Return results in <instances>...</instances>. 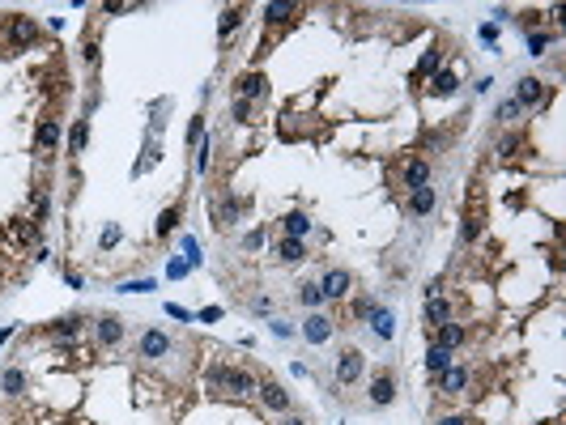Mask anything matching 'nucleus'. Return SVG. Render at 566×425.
I'll return each instance as SVG.
<instances>
[{"label": "nucleus", "mask_w": 566, "mask_h": 425, "mask_svg": "<svg viewBox=\"0 0 566 425\" xmlns=\"http://www.w3.org/2000/svg\"><path fill=\"white\" fill-rule=\"evenodd\" d=\"M209 383H213V387H226V391H234V395H252V391L260 387L252 374L239 370V366H213V370H209Z\"/></svg>", "instance_id": "1"}, {"label": "nucleus", "mask_w": 566, "mask_h": 425, "mask_svg": "<svg viewBox=\"0 0 566 425\" xmlns=\"http://www.w3.org/2000/svg\"><path fill=\"white\" fill-rule=\"evenodd\" d=\"M515 103L520 107H532V111H545V103H549V90H545V81L540 77H520L515 81Z\"/></svg>", "instance_id": "2"}, {"label": "nucleus", "mask_w": 566, "mask_h": 425, "mask_svg": "<svg viewBox=\"0 0 566 425\" xmlns=\"http://www.w3.org/2000/svg\"><path fill=\"white\" fill-rule=\"evenodd\" d=\"M362 370H366L362 349H341V357H336V383H341V387H354V383L362 379Z\"/></svg>", "instance_id": "3"}, {"label": "nucleus", "mask_w": 566, "mask_h": 425, "mask_svg": "<svg viewBox=\"0 0 566 425\" xmlns=\"http://www.w3.org/2000/svg\"><path fill=\"white\" fill-rule=\"evenodd\" d=\"M366 400H371L375 408L396 404V374H392V370H375V379H371V391H366Z\"/></svg>", "instance_id": "4"}, {"label": "nucleus", "mask_w": 566, "mask_h": 425, "mask_svg": "<svg viewBox=\"0 0 566 425\" xmlns=\"http://www.w3.org/2000/svg\"><path fill=\"white\" fill-rule=\"evenodd\" d=\"M434 379H438V391H443V395H464V391H469V383H473V370H469V366H447L443 374H434Z\"/></svg>", "instance_id": "5"}, {"label": "nucleus", "mask_w": 566, "mask_h": 425, "mask_svg": "<svg viewBox=\"0 0 566 425\" xmlns=\"http://www.w3.org/2000/svg\"><path fill=\"white\" fill-rule=\"evenodd\" d=\"M137 357H145V362H158V357H170V336L162 332V328H150L141 336V344H137Z\"/></svg>", "instance_id": "6"}, {"label": "nucleus", "mask_w": 566, "mask_h": 425, "mask_svg": "<svg viewBox=\"0 0 566 425\" xmlns=\"http://www.w3.org/2000/svg\"><path fill=\"white\" fill-rule=\"evenodd\" d=\"M350 272L345 268H328L324 281H319V293H324V302H341V298H350Z\"/></svg>", "instance_id": "7"}, {"label": "nucleus", "mask_w": 566, "mask_h": 425, "mask_svg": "<svg viewBox=\"0 0 566 425\" xmlns=\"http://www.w3.org/2000/svg\"><path fill=\"white\" fill-rule=\"evenodd\" d=\"M430 174H434V170H430L426 158H405V162H401V183H405L409 191H413V187H426Z\"/></svg>", "instance_id": "8"}, {"label": "nucleus", "mask_w": 566, "mask_h": 425, "mask_svg": "<svg viewBox=\"0 0 566 425\" xmlns=\"http://www.w3.org/2000/svg\"><path fill=\"white\" fill-rule=\"evenodd\" d=\"M464 340H469V328H464V323H456V319H447L443 328H434V344L447 349V353H452V349H460Z\"/></svg>", "instance_id": "9"}, {"label": "nucleus", "mask_w": 566, "mask_h": 425, "mask_svg": "<svg viewBox=\"0 0 566 425\" xmlns=\"http://www.w3.org/2000/svg\"><path fill=\"white\" fill-rule=\"evenodd\" d=\"M268 94V77L264 72H247V77L234 81V98H243V103H252V98H264Z\"/></svg>", "instance_id": "10"}, {"label": "nucleus", "mask_w": 566, "mask_h": 425, "mask_svg": "<svg viewBox=\"0 0 566 425\" xmlns=\"http://www.w3.org/2000/svg\"><path fill=\"white\" fill-rule=\"evenodd\" d=\"M256 391H260V400H264V408H273V413H290V391H285L281 383L268 379V383H260Z\"/></svg>", "instance_id": "11"}, {"label": "nucleus", "mask_w": 566, "mask_h": 425, "mask_svg": "<svg viewBox=\"0 0 566 425\" xmlns=\"http://www.w3.org/2000/svg\"><path fill=\"white\" fill-rule=\"evenodd\" d=\"M94 332H98V344H119V340H124V319H119V315H103V319H98L94 323Z\"/></svg>", "instance_id": "12"}, {"label": "nucleus", "mask_w": 566, "mask_h": 425, "mask_svg": "<svg viewBox=\"0 0 566 425\" xmlns=\"http://www.w3.org/2000/svg\"><path fill=\"white\" fill-rule=\"evenodd\" d=\"M434 200H438V196H434L430 183H426V187H413V191H409V217H430V213H434Z\"/></svg>", "instance_id": "13"}, {"label": "nucleus", "mask_w": 566, "mask_h": 425, "mask_svg": "<svg viewBox=\"0 0 566 425\" xmlns=\"http://www.w3.org/2000/svg\"><path fill=\"white\" fill-rule=\"evenodd\" d=\"M303 336H307L311 344H324V340L332 336V319H328V315H307V323H303Z\"/></svg>", "instance_id": "14"}, {"label": "nucleus", "mask_w": 566, "mask_h": 425, "mask_svg": "<svg viewBox=\"0 0 566 425\" xmlns=\"http://www.w3.org/2000/svg\"><path fill=\"white\" fill-rule=\"evenodd\" d=\"M371 332H375L379 340H392V336H396V315H392L387 307H375V311H371Z\"/></svg>", "instance_id": "15"}, {"label": "nucleus", "mask_w": 566, "mask_h": 425, "mask_svg": "<svg viewBox=\"0 0 566 425\" xmlns=\"http://www.w3.org/2000/svg\"><path fill=\"white\" fill-rule=\"evenodd\" d=\"M422 315H426V328L434 332V328H443V323L452 319V302H447V298H430Z\"/></svg>", "instance_id": "16"}, {"label": "nucleus", "mask_w": 566, "mask_h": 425, "mask_svg": "<svg viewBox=\"0 0 566 425\" xmlns=\"http://www.w3.org/2000/svg\"><path fill=\"white\" fill-rule=\"evenodd\" d=\"M460 90V81H456V72H447V68H443V72H434V77H430V85H426V94L430 98H452Z\"/></svg>", "instance_id": "17"}, {"label": "nucleus", "mask_w": 566, "mask_h": 425, "mask_svg": "<svg viewBox=\"0 0 566 425\" xmlns=\"http://www.w3.org/2000/svg\"><path fill=\"white\" fill-rule=\"evenodd\" d=\"M30 387V379H26V370H17V366H9L5 374H0V391H5V395H21V391H26Z\"/></svg>", "instance_id": "18"}, {"label": "nucleus", "mask_w": 566, "mask_h": 425, "mask_svg": "<svg viewBox=\"0 0 566 425\" xmlns=\"http://www.w3.org/2000/svg\"><path fill=\"white\" fill-rule=\"evenodd\" d=\"M9 30H13V43H17V47H30V43L39 39V26H34L30 17H13Z\"/></svg>", "instance_id": "19"}, {"label": "nucleus", "mask_w": 566, "mask_h": 425, "mask_svg": "<svg viewBox=\"0 0 566 425\" xmlns=\"http://www.w3.org/2000/svg\"><path fill=\"white\" fill-rule=\"evenodd\" d=\"M281 230H285V238H307L311 234V217L307 213H285L281 217Z\"/></svg>", "instance_id": "20"}, {"label": "nucleus", "mask_w": 566, "mask_h": 425, "mask_svg": "<svg viewBox=\"0 0 566 425\" xmlns=\"http://www.w3.org/2000/svg\"><path fill=\"white\" fill-rule=\"evenodd\" d=\"M277 260H281V264L307 260V242H303V238H281V242H277Z\"/></svg>", "instance_id": "21"}, {"label": "nucleus", "mask_w": 566, "mask_h": 425, "mask_svg": "<svg viewBox=\"0 0 566 425\" xmlns=\"http://www.w3.org/2000/svg\"><path fill=\"white\" fill-rule=\"evenodd\" d=\"M234 26H243V5H230V9H221V21H217V39H230Z\"/></svg>", "instance_id": "22"}, {"label": "nucleus", "mask_w": 566, "mask_h": 425, "mask_svg": "<svg viewBox=\"0 0 566 425\" xmlns=\"http://www.w3.org/2000/svg\"><path fill=\"white\" fill-rule=\"evenodd\" d=\"M294 13H299V5H285V0H277V5H264V21H268V26H273V21H277V26H285Z\"/></svg>", "instance_id": "23"}, {"label": "nucleus", "mask_w": 566, "mask_h": 425, "mask_svg": "<svg viewBox=\"0 0 566 425\" xmlns=\"http://www.w3.org/2000/svg\"><path fill=\"white\" fill-rule=\"evenodd\" d=\"M179 217H183V209H179V205H170V209H162V213H158V226H154V234H158V238H166L170 230L179 226Z\"/></svg>", "instance_id": "24"}, {"label": "nucleus", "mask_w": 566, "mask_h": 425, "mask_svg": "<svg viewBox=\"0 0 566 425\" xmlns=\"http://www.w3.org/2000/svg\"><path fill=\"white\" fill-rule=\"evenodd\" d=\"M90 141V119H72V132H68V154H81Z\"/></svg>", "instance_id": "25"}, {"label": "nucleus", "mask_w": 566, "mask_h": 425, "mask_svg": "<svg viewBox=\"0 0 566 425\" xmlns=\"http://www.w3.org/2000/svg\"><path fill=\"white\" fill-rule=\"evenodd\" d=\"M56 141H60V123H56V119H43L39 132H34V145H39V149H52Z\"/></svg>", "instance_id": "26"}, {"label": "nucleus", "mask_w": 566, "mask_h": 425, "mask_svg": "<svg viewBox=\"0 0 566 425\" xmlns=\"http://www.w3.org/2000/svg\"><path fill=\"white\" fill-rule=\"evenodd\" d=\"M447 366H452V353H447V349H438V344H430V349H426V370H430V374H443Z\"/></svg>", "instance_id": "27"}, {"label": "nucleus", "mask_w": 566, "mask_h": 425, "mask_svg": "<svg viewBox=\"0 0 566 425\" xmlns=\"http://www.w3.org/2000/svg\"><path fill=\"white\" fill-rule=\"evenodd\" d=\"M299 302H303L307 311H315L319 302H324V293H319V281H303V285H299Z\"/></svg>", "instance_id": "28"}, {"label": "nucleus", "mask_w": 566, "mask_h": 425, "mask_svg": "<svg viewBox=\"0 0 566 425\" xmlns=\"http://www.w3.org/2000/svg\"><path fill=\"white\" fill-rule=\"evenodd\" d=\"M520 115H524V107L515 103V98H503V103L494 107V119H498V123H515Z\"/></svg>", "instance_id": "29"}, {"label": "nucleus", "mask_w": 566, "mask_h": 425, "mask_svg": "<svg viewBox=\"0 0 566 425\" xmlns=\"http://www.w3.org/2000/svg\"><path fill=\"white\" fill-rule=\"evenodd\" d=\"M477 234H481V213H469V217H464V226H460V242L469 247V242H477Z\"/></svg>", "instance_id": "30"}, {"label": "nucleus", "mask_w": 566, "mask_h": 425, "mask_svg": "<svg viewBox=\"0 0 566 425\" xmlns=\"http://www.w3.org/2000/svg\"><path fill=\"white\" fill-rule=\"evenodd\" d=\"M81 332V315H68V319H56V340H72Z\"/></svg>", "instance_id": "31"}, {"label": "nucleus", "mask_w": 566, "mask_h": 425, "mask_svg": "<svg viewBox=\"0 0 566 425\" xmlns=\"http://www.w3.org/2000/svg\"><path fill=\"white\" fill-rule=\"evenodd\" d=\"M438 60H443V52H438V47H430V52L422 56V64H417V72H422V77L430 72V77H434V72H438Z\"/></svg>", "instance_id": "32"}, {"label": "nucleus", "mask_w": 566, "mask_h": 425, "mask_svg": "<svg viewBox=\"0 0 566 425\" xmlns=\"http://www.w3.org/2000/svg\"><path fill=\"white\" fill-rule=\"evenodd\" d=\"M201 132H205V115H196V119L188 123V145H192V149L201 145Z\"/></svg>", "instance_id": "33"}, {"label": "nucleus", "mask_w": 566, "mask_h": 425, "mask_svg": "<svg viewBox=\"0 0 566 425\" xmlns=\"http://www.w3.org/2000/svg\"><path fill=\"white\" fill-rule=\"evenodd\" d=\"M528 47H532V56H545V47H549V34L532 30V34H528Z\"/></svg>", "instance_id": "34"}, {"label": "nucleus", "mask_w": 566, "mask_h": 425, "mask_svg": "<svg viewBox=\"0 0 566 425\" xmlns=\"http://www.w3.org/2000/svg\"><path fill=\"white\" fill-rule=\"evenodd\" d=\"M209 162H213V158H209V136H205V145H196V170L205 174V170H209Z\"/></svg>", "instance_id": "35"}, {"label": "nucleus", "mask_w": 566, "mask_h": 425, "mask_svg": "<svg viewBox=\"0 0 566 425\" xmlns=\"http://www.w3.org/2000/svg\"><path fill=\"white\" fill-rule=\"evenodd\" d=\"M371 311H375V298H358V302H354V315H358V319H371Z\"/></svg>", "instance_id": "36"}, {"label": "nucleus", "mask_w": 566, "mask_h": 425, "mask_svg": "<svg viewBox=\"0 0 566 425\" xmlns=\"http://www.w3.org/2000/svg\"><path fill=\"white\" fill-rule=\"evenodd\" d=\"M145 289H154V281H124L119 285V293H145Z\"/></svg>", "instance_id": "37"}, {"label": "nucleus", "mask_w": 566, "mask_h": 425, "mask_svg": "<svg viewBox=\"0 0 566 425\" xmlns=\"http://www.w3.org/2000/svg\"><path fill=\"white\" fill-rule=\"evenodd\" d=\"M43 217H47V191L39 187L34 191V221H43Z\"/></svg>", "instance_id": "38"}, {"label": "nucleus", "mask_w": 566, "mask_h": 425, "mask_svg": "<svg viewBox=\"0 0 566 425\" xmlns=\"http://www.w3.org/2000/svg\"><path fill=\"white\" fill-rule=\"evenodd\" d=\"M81 56H85V64H98V56H103V52H98V43H94V39H85V47H81Z\"/></svg>", "instance_id": "39"}, {"label": "nucleus", "mask_w": 566, "mask_h": 425, "mask_svg": "<svg viewBox=\"0 0 566 425\" xmlns=\"http://www.w3.org/2000/svg\"><path fill=\"white\" fill-rule=\"evenodd\" d=\"M230 115H234V119H247V115H252V103H243V98H234V107H230Z\"/></svg>", "instance_id": "40"}, {"label": "nucleus", "mask_w": 566, "mask_h": 425, "mask_svg": "<svg viewBox=\"0 0 566 425\" xmlns=\"http://www.w3.org/2000/svg\"><path fill=\"white\" fill-rule=\"evenodd\" d=\"M434 425H473L469 417H464V413H452V417H438Z\"/></svg>", "instance_id": "41"}, {"label": "nucleus", "mask_w": 566, "mask_h": 425, "mask_svg": "<svg viewBox=\"0 0 566 425\" xmlns=\"http://www.w3.org/2000/svg\"><path fill=\"white\" fill-rule=\"evenodd\" d=\"M119 242V226H115V221H111V226L103 230V247H115Z\"/></svg>", "instance_id": "42"}, {"label": "nucleus", "mask_w": 566, "mask_h": 425, "mask_svg": "<svg viewBox=\"0 0 566 425\" xmlns=\"http://www.w3.org/2000/svg\"><path fill=\"white\" fill-rule=\"evenodd\" d=\"M260 242H264V234H260V230H256V234H247V238H243V247H247V251H256Z\"/></svg>", "instance_id": "43"}, {"label": "nucleus", "mask_w": 566, "mask_h": 425, "mask_svg": "<svg viewBox=\"0 0 566 425\" xmlns=\"http://www.w3.org/2000/svg\"><path fill=\"white\" fill-rule=\"evenodd\" d=\"M201 319H205V323H213V319H221V307H209V311H201Z\"/></svg>", "instance_id": "44"}, {"label": "nucleus", "mask_w": 566, "mask_h": 425, "mask_svg": "<svg viewBox=\"0 0 566 425\" xmlns=\"http://www.w3.org/2000/svg\"><path fill=\"white\" fill-rule=\"evenodd\" d=\"M281 425H307V417H294V413H290V417H285Z\"/></svg>", "instance_id": "45"}]
</instances>
